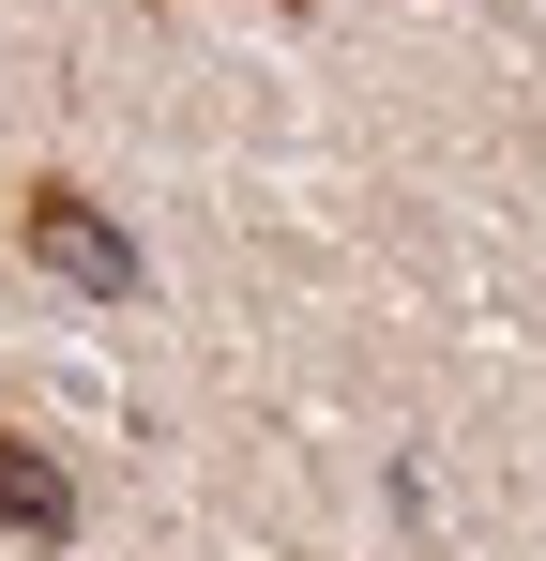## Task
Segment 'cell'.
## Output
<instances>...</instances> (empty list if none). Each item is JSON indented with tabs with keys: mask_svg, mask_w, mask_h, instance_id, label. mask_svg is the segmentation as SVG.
Wrapping results in <instances>:
<instances>
[{
	"mask_svg": "<svg viewBox=\"0 0 546 561\" xmlns=\"http://www.w3.org/2000/svg\"><path fill=\"white\" fill-rule=\"evenodd\" d=\"M31 259H46L61 288H91V304H137V243H122L77 183H31Z\"/></svg>",
	"mask_w": 546,
	"mask_h": 561,
	"instance_id": "6da1fadb",
	"label": "cell"
},
{
	"mask_svg": "<svg viewBox=\"0 0 546 561\" xmlns=\"http://www.w3.org/2000/svg\"><path fill=\"white\" fill-rule=\"evenodd\" d=\"M0 531L61 547V531H77V470H61V456H31V440H0Z\"/></svg>",
	"mask_w": 546,
	"mask_h": 561,
	"instance_id": "7a4b0ae2",
	"label": "cell"
}]
</instances>
